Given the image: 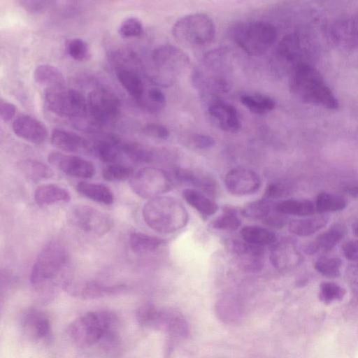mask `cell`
<instances>
[{"instance_id": "7402d4cb", "label": "cell", "mask_w": 358, "mask_h": 358, "mask_svg": "<svg viewBox=\"0 0 358 358\" xmlns=\"http://www.w3.org/2000/svg\"><path fill=\"white\" fill-rule=\"evenodd\" d=\"M192 81L200 93L211 95V97L227 93L231 89V83L225 76L215 73H206L201 69H195L192 72Z\"/></svg>"}, {"instance_id": "cb8c5ba5", "label": "cell", "mask_w": 358, "mask_h": 358, "mask_svg": "<svg viewBox=\"0 0 358 358\" xmlns=\"http://www.w3.org/2000/svg\"><path fill=\"white\" fill-rule=\"evenodd\" d=\"M115 76L127 92V93L138 102L143 96L146 89L140 73L136 68H133L129 64L120 62L115 67Z\"/></svg>"}, {"instance_id": "30bf717a", "label": "cell", "mask_w": 358, "mask_h": 358, "mask_svg": "<svg viewBox=\"0 0 358 358\" xmlns=\"http://www.w3.org/2000/svg\"><path fill=\"white\" fill-rule=\"evenodd\" d=\"M169 173L152 166L139 169L130 178L133 192L144 199H153L171 189L173 184Z\"/></svg>"}, {"instance_id": "9c48e42d", "label": "cell", "mask_w": 358, "mask_h": 358, "mask_svg": "<svg viewBox=\"0 0 358 358\" xmlns=\"http://www.w3.org/2000/svg\"><path fill=\"white\" fill-rule=\"evenodd\" d=\"M47 108L74 124L89 115L87 99L81 92L66 87L45 90Z\"/></svg>"}, {"instance_id": "5b68a950", "label": "cell", "mask_w": 358, "mask_h": 358, "mask_svg": "<svg viewBox=\"0 0 358 358\" xmlns=\"http://www.w3.org/2000/svg\"><path fill=\"white\" fill-rule=\"evenodd\" d=\"M231 36L245 53L259 56L275 42L277 30L270 22L257 20L234 25L231 31Z\"/></svg>"}, {"instance_id": "7a4b0ae2", "label": "cell", "mask_w": 358, "mask_h": 358, "mask_svg": "<svg viewBox=\"0 0 358 358\" xmlns=\"http://www.w3.org/2000/svg\"><path fill=\"white\" fill-rule=\"evenodd\" d=\"M117 318L114 314L104 310L86 312L74 319L67 332L71 339L83 348L92 347L101 341L115 338Z\"/></svg>"}, {"instance_id": "9a60e30c", "label": "cell", "mask_w": 358, "mask_h": 358, "mask_svg": "<svg viewBox=\"0 0 358 358\" xmlns=\"http://www.w3.org/2000/svg\"><path fill=\"white\" fill-rule=\"evenodd\" d=\"M329 39L337 47L351 50L358 46V20L345 17L335 20L327 27Z\"/></svg>"}, {"instance_id": "44dd1931", "label": "cell", "mask_w": 358, "mask_h": 358, "mask_svg": "<svg viewBox=\"0 0 358 358\" xmlns=\"http://www.w3.org/2000/svg\"><path fill=\"white\" fill-rule=\"evenodd\" d=\"M170 175L173 182L174 179L178 182L190 185L208 196L215 197L218 194L217 181L207 173L191 169H175Z\"/></svg>"}, {"instance_id": "60d3db41", "label": "cell", "mask_w": 358, "mask_h": 358, "mask_svg": "<svg viewBox=\"0 0 358 358\" xmlns=\"http://www.w3.org/2000/svg\"><path fill=\"white\" fill-rule=\"evenodd\" d=\"M137 103L145 110L157 113L165 107L166 96L159 89L152 87L145 90L143 97Z\"/></svg>"}, {"instance_id": "e575fe53", "label": "cell", "mask_w": 358, "mask_h": 358, "mask_svg": "<svg viewBox=\"0 0 358 358\" xmlns=\"http://www.w3.org/2000/svg\"><path fill=\"white\" fill-rule=\"evenodd\" d=\"M17 168L25 178L34 182L49 179L54 176L50 166L36 159L22 160L17 164Z\"/></svg>"}, {"instance_id": "484cf974", "label": "cell", "mask_w": 358, "mask_h": 358, "mask_svg": "<svg viewBox=\"0 0 358 358\" xmlns=\"http://www.w3.org/2000/svg\"><path fill=\"white\" fill-rule=\"evenodd\" d=\"M345 234V226L341 223H335L320 234L313 243L306 245L304 250L310 255L320 250L329 252L342 240Z\"/></svg>"}, {"instance_id": "3957f363", "label": "cell", "mask_w": 358, "mask_h": 358, "mask_svg": "<svg viewBox=\"0 0 358 358\" xmlns=\"http://www.w3.org/2000/svg\"><path fill=\"white\" fill-rule=\"evenodd\" d=\"M145 222L152 230L169 234L183 228L188 222V213L178 199L170 196H159L150 199L143 206Z\"/></svg>"}, {"instance_id": "2e32d148", "label": "cell", "mask_w": 358, "mask_h": 358, "mask_svg": "<svg viewBox=\"0 0 358 358\" xmlns=\"http://www.w3.org/2000/svg\"><path fill=\"white\" fill-rule=\"evenodd\" d=\"M224 185L232 194L238 196L255 193L261 186V179L255 171L246 169H234L224 178Z\"/></svg>"}, {"instance_id": "c3c4849f", "label": "cell", "mask_w": 358, "mask_h": 358, "mask_svg": "<svg viewBox=\"0 0 358 358\" xmlns=\"http://www.w3.org/2000/svg\"><path fill=\"white\" fill-rule=\"evenodd\" d=\"M144 27L142 22L136 17L124 20L119 27V34L123 38H134L143 34Z\"/></svg>"}, {"instance_id": "f6af8a7d", "label": "cell", "mask_w": 358, "mask_h": 358, "mask_svg": "<svg viewBox=\"0 0 358 358\" xmlns=\"http://www.w3.org/2000/svg\"><path fill=\"white\" fill-rule=\"evenodd\" d=\"M134 174V169L121 164H111L102 171V176L107 181H121L131 178Z\"/></svg>"}, {"instance_id": "f1b7e54d", "label": "cell", "mask_w": 358, "mask_h": 358, "mask_svg": "<svg viewBox=\"0 0 358 358\" xmlns=\"http://www.w3.org/2000/svg\"><path fill=\"white\" fill-rule=\"evenodd\" d=\"M33 77L34 81L45 90L66 87L62 72L53 65H38L34 71Z\"/></svg>"}, {"instance_id": "6f0895ef", "label": "cell", "mask_w": 358, "mask_h": 358, "mask_svg": "<svg viewBox=\"0 0 358 358\" xmlns=\"http://www.w3.org/2000/svg\"><path fill=\"white\" fill-rule=\"evenodd\" d=\"M342 191L349 196L358 199V182H352L345 184Z\"/></svg>"}, {"instance_id": "7c38bea8", "label": "cell", "mask_w": 358, "mask_h": 358, "mask_svg": "<svg viewBox=\"0 0 358 358\" xmlns=\"http://www.w3.org/2000/svg\"><path fill=\"white\" fill-rule=\"evenodd\" d=\"M68 220L73 226L89 234L102 236L113 227L111 218L106 213L85 205L72 207Z\"/></svg>"}, {"instance_id": "7bdbcfd3", "label": "cell", "mask_w": 358, "mask_h": 358, "mask_svg": "<svg viewBox=\"0 0 358 358\" xmlns=\"http://www.w3.org/2000/svg\"><path fill=\"white\" fill-rule=\"evenodd\" d=\"M343 262L340 258L324 256L315 263V269L323 276L338 278L341 274Z\"/></svg>"}, {"instance_id": "e0dca14e", "label": "cell", "mask_w": 358, "mask_h": 358, "mask_svg": "<svg viewBox=\"0 0 358 358\" xmlns=\"http://www.w3.org/2000/svg\"><path fill=\"white\" fill-rule=\"evenodd\" d=\"M63 287L74 297L85 300L116 294L125 289L123 285H105L92 281L80 282L66 281Z\"/></svg>"}, {"instance_id": "8d00e7d4", "label": "cell", "mask_w": 358, "mask_h": 358, "mask_svg": "<svg viewBox=\"0 0 358 358\" xmlns=\"http://www.w3.org/2000/svg\"><path fill=\"white\" fill-rule=\"evenodd\" d=\"M129 242L134 253L143 255L155 250L164 243V241L144 233L131 231L129 234Z\"/></svg>"}, {"instance_id": "8fae6325", "label": "cell", "mask_w": 358, "mask_h": 358, "mask_svg": "<svg viewBox=\"0 0 358 358\" xmlns=\"http://www.w3.org/2000/svg\"><path fill=\"white\" fill-rule=\"evenodd\" d=\"M87 102L90 116L101 127L115 122L120 115V101L110 90L95 89L89 93Z\"/></svg>"}, {"instance_id": "4316f807", "label": "cell", "mask_w": 358, "mask_h": 358, "mask_svg": "<svg viewBox=\"0 0 358 358\" xmlns=\"http://www.w3.org/2000/svg\"><path fill=\"white\" fill-rule=\"evenodd\" d=\"M120 145L122 152L136 163H151L169 155L166 150H155L136 142L120 141Z\"/></svg>"}, {"instance_id": "83f0119b", "label": "cell", "mask_w": 358, "mask_h": 358, "mask_svg": "<svg viewBox=\"0 0 358 358\" xmlns=\"http://www.w3.org/2000/svg\"><path fill=\"white\" fill-rule=\"evenodd\" d=\"M300 260V255L292 243L277 242L273 245L271 261L276 268L286 269L295 266Z\"/></svg>"}, {"instance_id": "8992f818", "label": "cell", "mask_w": 358, "mask_h": 358, "mask_svg": "<svg viewBox=\"0 0 358 358\" xmlns=\"http://www.w3.org/2000/svg\"><path fill=\"white\" fill-rule=\"evenodd\" d=\"M171 33L180 45L201 47L211 43L215 36V26L212 18L203 13L186 15L172 27Z\"/></svg>"}, {"instance_id": "1f68e13d", "label": "cell", "mask_w": 358, "mask_h": 358, "mask_svg": "<svg viewBox=\"0 0 358 358\" xmlns=\"http://www.w3.org/2000/svg\"><path fill=\"white\" fill-rule=\"evenodd\" d=\"M182 196L189 206L204 217L213 215L218 209L217 204L213 199L196 189H185Z\"/></svg>"}, {"instance_id": "ffe728a7", "label": "cell", "mask_w": 358, "mask_h": 358, "mask_svg": "<svg viewBox=\"0 0 358 358\" xmlns=\"http://www.w3.org/2000/svg\"><path fill=\"white\" fill-rule=\"evenodd\" d=\"M12 129L19 138L35 144L43 143L48 136L43 122L28 115L17 117L13 122Z\"/></svg>"}, {"instance_id": "11a10c76", "label": "cell", "mask_w": 358, "mask_h": 358, "mask_svg": "<svg viewBox=\"0 0 358 358\" xmlns=\"http://www.w3.org/2000/svg\"><path fill=\"white\" fill-rule=\"evenodd\" d=\"M345 257L350 260H358V239L346 242L342 247Z\"/></svg>"}, {"instance_id": "52a82bcc", "label": "cell", "mask_w": 358, "mask_h": 358, "mask_svg": "<svg viewBox=\"0 0 358 358\" xmlns=\"http://www.w3.org/2000/svg\"><path fill=\"white\" fill-rule=\"evenodd\" d=\"M67 261L65 247L51 241L38 254L31 269L30 282L38 291L43 290L59 275Z\"/></svg>"}, {"instance_id": "ac0fdd59", "label": "cell", "mask_w": 358, "mask_h": 358, "mask_svg": "<svg viewBox=\"0 0 358 358\" xmlns=\"http://www.w3.org/2000/svg\"><path fill=\"white\" fill-rule=\"evenodd\" d=\"M231 250L238 264L243 269L257 272L264 266V247L238 241L232 243Z\"/></svg>"}, {"instance_id": "681fc988", "label": "cell", "mask_w": 358, "mask_h": 358, "mask_svg": "<svg viewBox=\"0 0 358 358\" xmlns=\"http://www.w3.org/2000/svg\"><path fill=\"white\" fill-rule=\"evenodd\" d=\"M142 132L150 137L166 140L169 137V129L164 124L149 123L142 128Z\"/></svg>"}, {"instance_id": "d4e9b609", "label": "cell", "mask_w": 358, "mask_h": 358, "mask_svg": "<svg viewBox=\"0 0 358 358\" xmlns=\"http://www.w3.org/2000/svg\"><path fill=\"white\" fill-rule=\"evenodd\" d=\"M302 45L301 37L298 33L287 34L279 41L275 56L280 62L292 63L293 68L296 64L303 63L299 60L304 51Z\"/></svg>"}, {"instance_id": "b9f144b4", "label": "cell", "mask_w": 358, "mask_h": 358, "mask_svg": "<svg viewBox=\"0 0 358 358\" xmlns=\"http://www.w3.org/2000/svg\"><path fill=\"white\" fill-rule=\"evenodd\" d=\"M269 199L264 198L248 204L243 210L245 216L262 222L275 209Z\"/></svg>"}, {"instance_id": "ab89813d", "label": "cell", "mask_w": 358, "mask_h": 358, "mask_svg": "<svg viewBox=\"0 0 358 358\" xmlns=\"http://www.w3.org/2000/svg\"><path fill=\"white\" fill-rule=\"evenodd\" d=\"M347 206L345 199L338 194L327 192L320 193L315 199V212L326 213L343 210Z\"/></svg>"}, {"instance_id": "bcb514c9", "label": "cell", "mask_w": 358, "mask_h": 358, "mask_svg": "<svg viewBox=\"0 0 358 358\" xmlns=\"http://www.w3.org/2000/svg\"><path fill=\"white\" fill-rule=\"evenodd\" d=\"M68 55L78 62L87 61L90 57V50L87 42L82 38H72L66 45Z\"/></svg>"}, {"instance_id": "277c9868", "label": "cell", "mask_w": 358, "mask_h": 358, "mask_svg": "<svg viewBox=\"0 0 358 358\" xmlns=\"http://www.w3.org/2000/svg\"><path fill=\"white\" fill-rule=\"evenodd\" d=\"M154 71L150 79L161 86H171L176 78L186 72L191 65L188 55L180 48L173 45H162L153 50L151 55Z\"/></svg>"}, {"instance_id": "f35d334b", "label": "cell", "mask_w": 358, "mask_h": 358, "mask_svg": "<svg viewBox=\"0 0 358 358\" xmlns=\"http://www.w3.org/2000/svg\"><path fill=\"white\" fill-rule=\"evenodd\" d=\"M277 211L284 215L307 216L315 213V203L307 199H287L275 205Z\"/></svg>"}, {"instance_id": "4fadbf2b", "label": "cell", "mask_w": 358, "mask_h": 358, "mask_svg": "<svg viewBox=\"0 0 358 358\" xmlns=\"http://www.w3.org/2000/svg\"><path fill=\"white\" fill-rule=\"evenodd\" d=\"M48 161L65 174L73 177L90 178L95 173L93 164L79 156L52 152L48 156Z\"/></svg>"}, {"instance_id": "6da1fadb", "label": "cell", "mask_w": 358, "mask_h": 358, "mask_svg": "<svg viewBox=\"0 0 358 358\" xmlns=\"http://www.w3.org/2000/svg\"><path fill=\"white\" fill-rule=\"evenodd\" d=\"M289 85L291 92L303 102L329 110L338 106V100L322 75L306 62L292 69Z\"/></svg>"}, {"instance_id": "74e56055", "label": "cell", "mask_w": 358, "mask_h": 358, "mask_svg": "<svg viewBox=\"0 0 358 358\" xmlns=\"http://www.w3.org/2000/svg\"><path fill=\"white\" fill-rule=\"evenodd\" d=\"M240 101L246 108L257 115H264L275 108V100L262 94H243Z\"/></svg>"}, {"instance_id": "d590c367", "label": "cell", "mask_w": 358, "mask_h": 358, "mask_svg": "<svg viewBox=\"0 0 358 358\" xmlns=\"http://www.w3.org/2000/svg\"><path fill=\"white\" fill-rule=\"evenodd\" d=\"M241 235L248 243L264 247L275 244L277 237L271 230L259 226H245L242 228Z\"/></svg>"}, {"instance_id": "ba28073f", "label": "cell", "mask_w": 358, "mask_h": 358, "mask_svg": "<svg viewBox=\"0 0 358 358\" xmlns=\"http://www.w3.org/2000/svg\"><path fill=\"white\" fill-rule=\"evenodd\" d=\"M136 318L140 325L145 328L163 330L175 337H185L189 333L185 317L176 310L159 308L146 304L138 308Z\"/></svg>"}, {"instance_id": "4dcf8cb0", "label": "cell", "mask_w": 358, "mask_h": 358, "mask_svg": "<svg viewBox=\"0 0 358 358\" xmlns=\"http://www.w3.org/2000/svg\"><path fill=\"white\" fill-rule=\"evenodd\" d=\"M34 200L38 206H48L57 202H68L71 200L69 192L56 184H44L34 192Z\"/></svg>"}, {"instance_id": "f5cc1de1", "label": "cell", "mask_w": 358, "mask_h": 358, "mask_svg": "<svg viewBox=\"0 0 358 358\" xmlns=\"http://www.w3.org/2000/svg\"><path fill=\"white\" fill-rule=\"evenodd\" d=\"M288 222L286 215H284L275 209L263 221V222L271 227L281 228Z\"/></svg>"}, {"instance_id": "d6a6232c", "label": "cell", "mask_w": 358, "mask_h": 358, "mask_svg": "<svg viewBox=\"0 0 358 358\" xmlns=\"http://www.w3.org/2000/svg\"><path fill=\"white\" fill-rule=\"evenodd\" d=\"M76 189L83 196L99 203L110 205L114 202L113 192L106 185L87 182H80Z\"/></svg>"}, {"instance_id": "816d5d0a", "label": "cell", "mask_w": 358, "mask_h": 358, "mask_svg": "<svg viewBox=\"0 0 358 358\" xmlns=\"http://www.w3.org/2000/svg\"><path fill=\"white\" fill-rule=\"evenodd\" d=\"M50 1H35V0H20L18 3L26 11L30 13H40L47 9Z\"/></svg>"}, {"instance_id": "7dc6e473", "label": "cell", "mask_w": 358, "mask_h": 358, "mask_svg": "<svg viewBox=\"0 0 358 358\" xmlns=\"http://www.w3.org/2000/svg\"><path fill=\"white\" fill-rule=\"evenodd\" d=\"M241 225V220L232 210H226L212 223L214 229L225 231H236Z\"/></svg>"}, {"instance_id": "836d02e7", "label": "cell", "mask_w": 358, "mask_h": 358, "mask_svg": "<svg viewBox=\"0 0 358 358\" xmlns=\"http://www.w3.org/2000/svg\"><path fill=\"white\" fill-rule=\"evenodd\" d=\"M328 222L329 217L326 215L295 220L289 223V230L294 235L308 236L323 228Z\"/></svg>"}, {"instance_id": "ee69618b", "label": "cell", "mask_w": 358, "mask_h": 358, "mask_svg": "<svg viewBox=\"0 0 358 358\" xmlns=\"http://www.w3.org/2000/svg\"><path fill=\"white\" fill-rule=\"evenodd\" d=\"M345 294V290L334 282H323L320 284L319 299L326 304L341 301Z\"/></svg>"}, {"instance_id": "603a6c76", "label": "cell", "mask_w": 358, "mask_h": 358, "mask_svg": "<svg viewBox=\"0 0 358 358\" xmlns=\"http://www.w3.org/2000/svg\"><path fill=\"white\" fill-rule=\"evenodd\" d=\"M52 144L62 150L91 155L92 141L72 131L55 128L50 136Z\"/></svg>"}, {"instance_id": "9f6ffc18", "label": "cell", "mask_w": 358, "mask_h": 358, "mask_svg": "<svg viewBox=\"0 0 358 358\" xmlns=\"http://www.w3.org/2000/svg\"><path fill=\"white\" fill-rule=\"evenodd\" d=\"M286 192L287 187L284 185L278 183H272L267 187L265 191L264 198L269 199L280 197L285 194Z\"/></svg>"}, {"instance_id": "5bb4252c", "label": "cell", "mask_w": 358, "mask_h": 358, "mask_svg": "<svg viewBox=\"0 0 358 358\" xmlns=\"http://www.w3.org/2000/svg\"><path fill=\"white\" fill-rule=\"evenodd\" d=\"M208 112L222 131L235 134L241 128V120L236 107L217 96L211 97Z\"/></svg>"}, {"instance_id": "f546056e", "label": "cell", "mask_w": 358, "mask_h": 358, "mask_svg": "<svg viewBox=\"0 0 358 358\" xmlns=\"http://www.w3.org/2000/svg\"><path fill=\"white\" fill-rule=\"evenodd\" d=\"M120 143V140L113 136L92 141L91 155L103 162L115 164L122 152Z\"/></svg>"}, {"instance_id": "db71d44e", "label": "cell", "mask_w": 358, "mask_h": 358, "mask_svg": "<svg viewBox=\"0 0 358 358\" xmlns=\"http://www.w3.org/2000/svg\"><path fill=\"white\" fill-rule=\"evenodd\" d=\"M17 111L16 106L11 102L3 99H0V117L5 122H10L15 116Z\"/></svg>"}, {"instance_id": "91938a15", "label": "cell", "mask_w": 358, "mask_h": 358, "mask_svg": "<svg viewBox=\"0 0 358 358\" xmlns=\"http://www.w3.org/2000/svg\"><path fill=\"white\" fill-rule=\"evenodd\" d=\"M352 231L354 236L358 237V220L352 224Z\"/></svg>"}, {"instance_id": "f907efd6", "label": "cell", "mask_w": 358, "mask_h": 358, "mask_svg": "<svg viewBox=\"0 0 358 358\" xmlns=\"http://www.w3.org/2000/svg\"><path fill=\"white\" fill-rule=\"evenodd\" d=\"M189 143L195 148L206 150L213 148L215 145V141L210 135L194 134L189 138Z\"/></svg>"}, {"instance_id": "680465c9", "label": "cell", "mask_w": 358, "mask_h": 358, "mask_svg": "<svg viewBox=\"0 0 358 358\" xmlns=\"http://www.w3.org/2000/svg\"><path fill=\"white\" fill-rule=\"evenodd\" d=\"M348 276L355 284L358 285V265H352L348 268Z\"/></svg>"}, {"instance_id": "d6986e66", "label": "cell", "mask_w": 358, "mask_h": 358, "mask_svg": "<svg viewBox=\"0 0 358 358\" xmlns=\"http://www.w3.org/2000/svg\"><path fill=\"white\" fill-rule=\"evenodd\" d=\"M24 334L34 341H47L51 336V325L48 315L41 310H29L22 320Z\"/></svg>"}]
</instances>
